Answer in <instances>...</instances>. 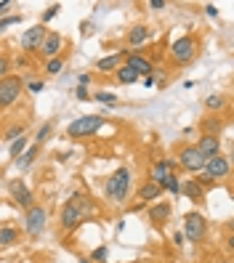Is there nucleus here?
<instances>
[{
    "mask_svg": "<svg viewBox=\"0 0 234 263\" xmlns=\"http://www.w3.org/2000/svg\"><path fill=\"white\" fill-rule=\"evenodd\" d=\"M91 215H96L93 199L88 194L75 191V194L62 205V210H58V226H62V231H75L80 223H85L91 218Z\"/></svg>",
    "mask_w": 234,
    "mask_h": 263,
    "instance_id": "nucleus-1",
    "label": "nucleus"
},
{
    "mask_svg": "<svg viewBox=\"0 0 234 263\" xmlns=\"http://www.w3.org/2000/svg\"><path fill=\"white\" fill-rule=\"evenodd\" d=\"M131 181H133L131 167H128V165H120V167H117V170L107 178V184H104V197H107V202H112V205L120 208L123 202L128 199Z\"/></svg>",
    "mask_w": 234,
    "mask_h": 263,
    "instance_id": "nucleus-2",
    "label": "nucleus"
},
{
    "mask_svg": "<svg viewBox=\"0 0 234 263\" xmlns=\"http://www.w3.org/2000/svg\"><path fill=\"white\" fill-rule=\"evenodd\" d=\"M197 56H200V40L194 35H181L179 40H173V45H170V64L173 67H189Z\"/></svg>",
    "mask_w": 234,
    "mask_h": 263,
    "instance_id": "nucleus-3",
    "label": "nucleus"
},
{
    "mask_svg": "<svg viewBox=\"0 0 234 263\" xmlns=\"http://www.w3.org/2000/svg\"><path fill=\"white\" fill-rule=\"evenodd\" d=\"M104 120L101 114H83V117H75L72 123L67 125V136L69 138H93L104 128Z\"/></svg>",
    "mask_w": 234,
    "mask_h": 263,
    "instance_id": "nucleus-4",
    "label": "nucleus"
},
{
    "mask_svg": "<svg viewBox=\"0 0 234 263\" xmlns=\"http://www.w3.org/2000/svg\"><path fill=\"white\" fill-rule=\"evenodd\" d=\"M184 239H189V242H202V239L208 237V221H205V215L202 213H186L184 215Z\"/></svg>",
    "mask_w": 234,
    "mask_h": 263,
    "instance_id": "nucleus-5",
    "label": "nucleus"
},
{
    "mask_svg": "<svg viewBox=\"0 0 234 263\" xmlns=\"http://www.w3.org/2000/svg\"><path fill=\"white\" fill-rule=\"evenodd\" d=\"M21 93H24V82H21V77L16 75H8L0 80V109H8V106H14Z\"/></svg>",
    "mask_w": 234,
    "mask_h": 263,
    "instance_id": "nucleus-6",
    "label": "nucleus"
},
{
    "mask_svg": "<svg viewBox=\"0 0 234 263\" xmlns=\"http://www.w3.org/2000/svg\"><path fill=\"white\" fill-rule=\"evenodd\" d=\"M45 223H48V210L43 205H32L24 213V234L27 237H40L45 231Z\"/></svg>",
    "mask_w": 234,
    "mask_h": 263,
    "instance_id": "nucleus-7",
    "label": "nucleus"
},
{
    "mask_svg": "<svg viewBox=\"0 0 234 263\" xmlns=\"http://www.w3.org/2000/svg\"><path fill=\"white\" fill-rule=\"evenodd\" d=\"M205 157L200 152H197L194 143H186V147L179 149V157H175V165H181L184 170H189V173H202V167H205Z\"/></svg>",
    "mask_w": 234,
    "mask_h": 263,
    "instance_id": "nucleus-8",
    "label": "nucleus"
},
{
    "mask_svg": "<svg viewBox=\"0 0 234 263\" xmlns=\"http://www.w3.org/2000/svg\"><path fill=\"white\" fill-rule=\"evenodd\" d=\"M62 51H64V38H62V32L48 30V32H45V38H43V43H40V48H38L35 53H40L43 62H48V59H56Z\"/></svg>",
    "mask_w": 234,
    "mask_h": 263,
    "instance_id": "nucleus-9",
    "label": "nucleus"
},
{
    "mask_svg": "<svg viewBox=\"0 0 234 263\" xmlns=\"http://www.w3.org/2000/svg\"><path fill=\"white\" fill-rule=\"evenodd\" d=\"M8 194H11V199H14L19 208H24V210H30L35 205L32 189L21 181V178H11V181H8Z\"/></svg>",
    "mask_w": 234,
    "mask_h": 263,
    "instance_id": "nucleus-10",
    "label": "nucleus"
},
{
    "mask_svg": "<svg viewBox=\"0 0 234 263\" xmlns=\"http://www.w3.org/2000/svg\"><path fill=\"white\" fill-rule=\"evenodd\" d=\"M120 56H123V64L131 67L138 77H141V75L149 77L152 72H155V67H152V62L147 59V53H138V51H136V53H131V51H120Z\"/></svg>",
    "mask_w": 234,
    "mask_h": 263,
    "instance_id": "nucleus-11",
    "label": "nucleus"
},
{
    "mask_svg": "<svg viewBox=\"0 0 234 263\" xmlns=\"http://www.w3.org/2000/svg\"><path fill=\"white\" fill-rule=\"evenodd\" d=\"M173 173H175V160L160 157V160H155V165L149 167V181H152V184H157V186H162Z\"/></svg>",
    "mask_w": 234,
    "mask_h": 263,
    "instance_id": "nucleus-12",
    "label": "nucleus"
},
{
    "mask_svg": "<svg viewBox=\"0 0 234 263\" xmlns=\"http://www.w3.org/2000/svg\"><path fill=\"white\" fill-rule=\"evenodd\" d=\"M202 173H205V176H210L213 181H221V178H229V173H231V162H229V157L218 154V157H213V160H208V162H205Z\"/></svg>",
    "mask_w": 234,
    "mask_h": 263,
    "instance_id": "nucleus-13",
    "label": "nucleus"
},
{
    "mask_svg": "<svg viewBox=\"0 0 234 263\" xmlns=\"http://www.w3.org/2000/svg\"><path fill=\"white\" fill-rule=\"evenodd\" d=\"M45 30L43 24H35V27H30L24 35H21V51H27V53H35L40 48V43H43V38H45Z\"/></svg>",
    "mask_w": 234,
    "mask_h": 263,
    "instance_id": "nucleus-14",
    "label": "nucleus"
},
{
    "mask_svg": "<svg viewBox=\"0 0 234 263\" xmlns=\"http://www.w3.org/2000/svg\"><path fill=\"white\" fill-rule=\"evenodd\" d=\"M197 152L202 154L205 160H213L221 154V138L218 136H200V141H197Z\"/></svg>",
    "mask_w": 234,
    "mask_h": 263,
    "instance_id": "nucleus-15",
    "label": "nucleus"
},
{
    "mask_svg": "<svg viewBox=\"0 0 234 263\" xmlns=\"http://www.w3.org/2000/svg\"><path fill=\"white\" fill-rule=\"evenodd\" d=\"M173 215V205L170 202H155V205L149 208V221L155 226H165Z\"/></svg>",
    "mask_w": 234,
    "mask_h": 263,
    "instance_id": "nucleus-16",
    "label": "nucleus"
},
{
    "mask_svg": "<svg viewBox=\"0 0 234 263\" xmlns=\"http://www.w3.org/2000/svg\"><path fill=\"white\" fill-rule=\"evenodd\" d=\"M38 154H40V147H38V143H30V147H27V149L21 152V154H19L16 160H14V165L19 167L21 173H27L30 167L35 165V160H38Z\"/></svg>",
    "mask_w": 234,
    "mask_h": 263,
    "instance_id": "nucleus-17",
    "label": "nucleus"
},
{
    "mask_svg": "<svg viewBox=\"0 0 234 263\" xmlns=\"http://www.w3.org/2000/svg\"><path fill=\"white\" fill-rule=\"evenodd\" d=\"M147 40H152V30L147 24H133V27L128 30V43L131 45H144Z\"/></svg>",
    "mask_w": 234,
    "mask_h": 263,
    "instance_id": "nucleus-18",
    "label": "nucleus"
},
{
    "mask_svg": "<svg viewBox=\"0 0 234 263\" xmlns=\"http://www.w3.org/2000/svg\"><path fill=\"white\" fill-rule=\"evenodd\" d=\"M162 197V186H157V184H152V181H147V184H141L138 186V199L144 202H157Z\"/></svg>",
    "mask_w": 234,
    "mask_h": 263,
    "instance_id": "nucleus-19",
    "label": "nucleus"
},
{
    "mask_svg": "<svg viewBox=\"0 0 234 263\" xmlns=\"http://www.w3.org/2000/svg\"><path fill=\"white\" fill-rule=\"evenodd\" d=\"M181 194L189 197L192 202H205V189L197 181H181Z\"/></svg>",
    "mask_w": 234,
    "mask_h": 263,
    "instance_id": "nucleus-20",
    "label": "nucleus"
},
{
    "mask_svg": "<svg viewBox=\"0 0 234 263\" xmlns=\"http://www.w3.org/2000/svg\"><path fill=\"white\" fill-rule=\"evenodd\" d=\"M19 237H21V231L16 226H8V223L0 226V247H14L19 242Z\"/></svg>",
    "mask_w": 234,
    "mask_h": 263,
    "instance_id": "nucleus-21",
    "label": "nucleus"
},
{
    "mask_svg": "<svg viewBox=\"0 0 234 263\" xmlns=\"http://www.w3.org/2000/svg\"><path fill=\"white\" fill-rule=\"evenodd\" d=\"M120 64H123V56H120V51H117V53H109V56H101L96 62V69L99 72H114Z\"/></svg>",
    "mask_w": 234,
    "mask_h": 263,
    "instance_id": "nucleus-22",
    "label": "nucleus"
},
{
    "mask_svg": "<svg viewBox=\"0 0 234 263\" xmlns=\"http://www.w3.org/2000/svg\"><path fill=\"white\" fill-rule=\"evenodd\" d=\"M226 106H229V99H226V96L224 93H210L208 96V99H205V109L208 112H221V109H226Z\"/></svg>",
    "mask_w": 234,
    "mask_h": 263,
    "instance_id": "nucleus-23",
    "label": "nucleus"
},
{
    "mask_svg": "<svg viewBox=\"0 0 234 263\" xmlns=\"http://www.w3.org/2000/svg\"><path fill=\"white\" fill-rule=\"evenodd\" d=\"M114 77H117V82H120V85H133V82L141 80V77H138L131 67H125V64H120V67L114 69Z\"/></svg>",
    "mask_w": 234,
    "mask_h": 263,
    "instance_id": "nucleus-24",
    "label": "nucleus"
},
{
    "mask_svg": "<svg viewBox=\"0 0 234 263\" xmlns=\"http://www.w3.org/2000/svg\"><path fill=\"white\" fill-rule=\"evenodd\" d=\"M21 136H27V123H14V125H8L3 133H0V138L3 141H16V138H21Z\"/></svg>",
    "mask_w": 234,
    "mask_h": 263,
    "instance_id": "nucleus-25",
    "label": "nucleus"
},
{
    "mask_svg": "<svg viewBox=\"0 0 234 263\" xmlns=\"http://www.w3.org/2000/svg\"><path fill=\"white\" fill-rule=\"evenodd\" d=\"M202 130H205V136H218L221 130H224V120H221L218 114L216 117H208L205 123H202Z\"/></svg>",
    "mask_w": 234,
    "mask_h": 263,
    "instance_id": "nucleus-26",
    "label": "nucleus"
},
{
    "mask_svg": "<svg viewBox=\"0 0 234 263\" xmlns=\"http://www.w3.org/2000/svg\"><path fill=\"white\" fill-rule=\"evenodd\" d=\"M62 69H64V59H62V56H56V59H48V62L43 64V72H45V75H48V77L58 75V72H62Z\"/></svg>",
    "mask_w": 234,
    "mask_h": 263,
    "instance_id": "nucleus-27",
    "label": "nucleus"
},
{
    "mask_svg": "<svg viewBox=\"0 0 234 263\" xmlns=\"http://www.w3.org/2000/svg\"><path fill=\"white\" fill-rule=\"evenodd\" d=\"M53 125H56L53 120H48V123H45V125H40V130H38V133H35V143H38V147H43V143L51 138V133H53Z\"/></svg>",
    "mask_w": 234,
    "mask_h": 263,
    "instance_id": "nucleus-28",
    "label": "nucleus"
},
{
    "mask_svg": "<svg viewBox=\"0 0 234 263\" xmlns=\"http://www.w3.org/2000/svg\"><path fill=\"white\" fill-rule=\"evenodd\" d=\"M27 147H30V138H27V136H21V138H16V141H11V143H8V154L16 160V157H19V154L24 152Z\"/></svg>",
    "mask_w": 234,
    "mask_h": 263,
    "instance_id": "nucleus-29",
    "label": "nucleus"
},
{
    "mask_svg": "<svg viewBox=\"0 0 234 263\" xmlns=\"http://www.w3.org/2000/svg\"><path fill=\"white\" fill-rule=\"evenodd\" d=\"M91 99H96V101L104 104V106H114V104H117V93H114V91H96Z\"/></svg>",
    "mask_w": 234,
    "mask_h": 263,
    "instance_id": "nucleus-30",
    "label": "nucleus"
},
{
    "mask_svg": "<svg viewBox=\"0 0 234 263\" xmlns=\"http://www.w3.org/2000/svg\"><path fill=\"white\" fill-rule=\"evenodd\" d=\"M88 258H91V263H107V258H109V245H99Z\"/></svg>",
    "mask_w": 234,
    "mask_h": 263,
    "instance_id": "nucleus-31",
    "label": "nucleus"
},
{
    "mask_svg": "<svg viewBox=\"0 0 234 263\" xmlns=\"http://www.w3.org/2000/svg\"><path fill=\"white\" fill-rule=\"evenodd\" d=\"M162 191H170L173 197H179V194H181V181H179V176L173 173V176L168 178V181L162 184Z\"/></svg>",
    "mask_w": 234,
    "mask_h": 263,
    "instance_id": "nucleus-32",
    "label": "nucleus"
},
{
    "mask_svg": "<svg viewBox=\"0 0 234 263\" xmlns=\"http://www.w3.org/2000/svg\"><path fill=\"white\" fill-rule=\"evenodd\" d=\"M58 11H62V6H58V3H53V6H48V8L43 11V16H40V24H43V27H45V24H48L51 19L58 16Z\"/></svg>",
    "mask_w": 234,
    "mask_h": 263,
    "instance_id": "nucleus-33",
    "label": "nucleus"
},
{
    "mask_svg": "<svg viewBox=\"0 0 234 263\" xmlns=\"http://www.w3.org/2000/svg\"><path fill=\"white\" fill-rule=\"evenodd\" d=\"M16 24H21V16H3V19H0V32L16 27Z\"/></svg>",
    "mask_w": 234,
    "mask_h": 263,
    "instance_id": "nucleus-34",
    "label": "nucleus"
},
{
    "mask_svg": "<svg viewBox=\"0 0 234 263\" xmlns=\"http://www.w3.org/2000/svg\"><path fill=\"white\" fill-rule=\"evenodd\" d=\"M21 82H24V91H30V93H40L45 88L43 80H21Z\"/></svg>",
    "mask_w": 234,
    "mask_h": 263,
    "instance_id": "nucleus-35",
    "label": "nucleus"
},
{
    "mask_svg": "<svg viewBox=\"0 0 234 263\" xmlns=\"http://www.w3.org/2000/svg\"><path fill=\"white\" fill-rule=\"evenodd\" d=\"M11 75V59L6 53H0V80Z\"/></svg>",
    "mask_w": 234,
    "mask_h": 263,
    "instance_id": "nucleus-36",
    "label": "nucleus"
},
{
    "mask_svg": "<svg viewBox=\"0 0 234 263\" xmlns=\"http://www.w3.org/2000/svg\"><path fill=\"white\" fill-rule=\"evenodd\" d=\"M194 181H197V184H200V186H202L205 191H208L210 186H216V184H218V181H213V178H210V176H205V173H200V176H197V178H194Z\"/></svg>",
    "mask_w": 234,
    "mask_h": 263,
    "instance_id": "nucleus-37",
    "label": "nucleus"
},
{
    "mask_svg": "<svg viewBox=\"0 0 234 263\" xmlns=\"http://www.w3.org/2000/svg\"><path fill=\"white\" fill-rule=\"evenodd\" d=\"M75 96H77V101H91V93H88V88H80V85H77Z\"/></svg>",
    "mask_w": 234,
    "mask_h": 263,
    "instance_id": "nucleus-38",
    "label": "nucleus"
},
{
    "mask_svg": "<svg viewBox=\"0 0 234 263\" xmlns=\"http://www.w3.org/2000/svg\"><path fill=\"white\" fill-rule=\"evenodd\" d=\"M91 82H93V75H80V77H77V85H80V88H88Z\"/></svg>",
    "mask_w": 234,
    "mask_h": 263,
    "instance_id": "nucleus-39",
    "label": "nucleus"
},
{
    "mask_svg": "<svg viewBox=\"0 0 234 263\" xmlns=\"http://www.w3.org/2000/svg\"><path fill=\"white\" fill-rule=\"evenodd\" d=\"M11 6H14L11 0H3V3H0V19H3V16L8 14V8H11Z\"/></svg>",
    "mask_w": 234,
    "mask_h": 263,
    "instance_id": "nucleus-40",
    "label": "nucleus"
},
{
    "mask_svg": "<svg viewBox=\"0 0 234 263\" xmlns=\"http://www.w3.org/2000/svg\"><path fill=\"white\" fill-rule=\"evenodd\" d=\"M168 3L165 0H149V8H155V11H160V8H165Z\"/></svg>",
    "mask_w": 234,
    "mask_h": 263,
    "instance_id": "nucleus-41",
    "label": "nucleus"
},
{
    "mask_svg": "<svg viewBox=\"0 0 234 263\" xmlns=\"http://www.w3.org/2000/svg\"><path fill=\"white\" fill-rule=\"evenodd\" d=\"M173 245H175V247H184V234H181V231L173 234Z\"/></svg>",
    "mask_w": 234,
    "mask_h": 263,
    "instance_id": "nucleus-42",
    "label": "nucleus"
},
{
    "mask_svg": "<svg viewBox=\"0 0 234 263\" xmlns=\"http://www.w3.org/2000/svg\"><path fill=\"white\" fill-rule=\"evenodd\" d=\"M205 14L208 16H218V8L216 6H205Z\"/></svg>",
    "mask_w": 234,
    "mask_h": 263,
    "instance_id": "nucleus-43",
    "label": "nucleus"
},
{
    "mask_svg": "<svg viewBox=\"0 0 234 263\" xmlns=\"http://www.w3.org/2000/svg\"><path fill=\"white\" fill-rule=\"evenodd\" d=\"M77 263H91V258H80Z\"/></svg>",
    "mask_w": 234,
    "mask_h": 263,
    "instance_id": "nucleus-44",
    "label": "nucleus"
},
{
    "mask_svg": "<svg viewBox=\"0 0 234 263\" xmlns=\"http://www.w3.org/2000/svg\"><path fill=\"white\" fill-rule=\"evenodd\" d=\"M224 263H231V260H224Z\"/></svg>",
    "mask_w": 234,
    "mask_h": 263,
    "instance_id": "nucleus-45",
    "label": "nucleus"
},
{
    "mask_svg": "<svg viewBox=\"0 0 234 263\" xmlns=\"http://www.w3.org/2000/svg\"><path fill=\"white\" fill-rule=\"evenodd\" d=\"M19 263H21V260H19Z\"/></svg>",
    "mask_w": 234,
    "mask_h": 263,
    "instance_id": "nucleus-46",
    "label": "nucleus"
}]
</instances>
